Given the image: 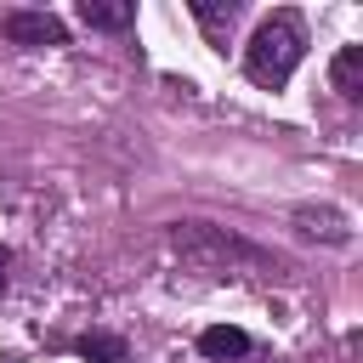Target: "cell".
<instances>
[{
	"instance_id": "cell-6",
	"label": "cell",
	"mask_w": 363,
	"mask_h": 363,
	"mask_svg": "<svg viewBox=\"0 0 363 363\" xmlns=\"http://www.w3.org/2000/svg\"><path fill=\"white\" fill-rule=\"evenodd\" d=\"M199 352H204V357H244V352H250V335L233 329V323H216V329L199 335Z\"/></svg>"
},
{
	"instance_id": "cell-5",
	"label": "cell",
	"mask_w": 363,
	"mask_h": 363,
	"mask_svg": "<svg viewBox=\"0 0 363 363\" xmlns=\"http://www.w3.org/2000/svg\"><path fill=\"white\" fill-rule=\"evenodd\" d=\"M295 221H301V233H312V238H323V244H346L352 233H346V216L340 210H295Z\"/></svg>"
},
{
	"instance_id": "cell-7",
	"label": "cell",
	"mask_w": 363,
	"mask_h": 363,
	"mask_svg": "<svg viewBox=\"0 0 363 363\" xmlns=\"http://www.w3.org/2000/svg\"><path fill=\"white\" fill-rule=\"evenodd\" d=\"M79 17L91 28H130L136 23V6H108V0H79Z\"/></svg>"
},
{
	"instance_id": "cell-10",
	"label": "cell",
	"mask_w": 363,
	"mask_h": 363,
	"mask_svg": "<svg viewBox=\"0 0 363 363\" xmlns=\"http://www.w3.org/2000/svg\"><path fill=\"white\" fill-rule=\"evenodd\" d=\"M6 267H11V250H0V289H6Z\"/></svg>"
},
{
	"instance_id": "cell-2",
	"label": "cell",
	"mask_w": 363,
	"mask_h": 363,
	"mask_svg": "<svg viewBox=\"0 0 363 363\" xmlns=\"http://www.w3.org/2000/svg\"><path fill=\"white\" fill-rule=\"evenodd\" d=\"M170 244H176L182 255H193V261H216V267H227V261L267 267V261H272L267 250H255V244H244V238H227L221 227H204V221H187V227H176V233H170Z\"/></svg>"
},
{
	"instance_id": "cell-8",
	"label": "cell",
	"mask_w": 363,
	"mask_h": 363,
	"mask_svg": "<svg viewBox=\"0 0 363 363\" xmlns=\"http://www.w3.org/2000/svg\"><path fill=\"white\" fill-rule=\"evenodd\" d=\"M74 352H79L85 363H125V340H119V335H79Z\"/></svg>"
},
{
	"instance_id": "cell-4",
	"label": "cell",
	"mask_w": 363,
	"mask_h": 363,
	"mask_svg": "<svg viewBox=\"0 0 363 363\" xmlns=\"http://www.w3.org/2000/svg\"><path fill=\"white\" fill-rule=\"evenodd\" d=\"M329 85L340 96H363V45H340L329 62Z\"/></svg>"
},
{
	"instance_id": "cell-3",
	"label": "cell",
	"mask_w": 363,
	"mask_h": 363,
	"mask_svg": "<svg viewBox=\"0 0 363 363\" xmlns=\"http://www.w3.org/2000/svg\"><path fill=\"white\" fill-rule=\"evenodd\" d=\"M0 34L17 40V45H62L68 40V28L51 11H6L0 17Z\"/></svg>"
},
{
	"instance_id": "cell-9",
	"label": "cell",
	"mask_w": 363,
	"mask_h": 363,
	"mask_svg": "<svg viewBox=\"0 0 363 363\" xmlns=\"http://www.w3.org/2000/svg\"><path fill=\"white\" fill-rule=\"evenodd\" d=\"M193 17H199V23L210 28V34H221V28H233L238 6H233V0H227V6H221V0H193Z\"/></svg>"
},
{
	"instance_id": "cell-1",
	"label": "cell",
	"mask_w": 363,
	"mask_h": 363,
	"mask_svg": "<svg viewBox=\"0 0 363 363\" xmlns=\"http://www.w3.org/2000/svg\"><path fill=\"white\" fill-rule=\"evenodd\" d=\"M306 57V23H301V11H272L255 34H250V45H244V74L261 85V91H278L289 74H295V62Z\"/></svg>"
}]
</instances>
